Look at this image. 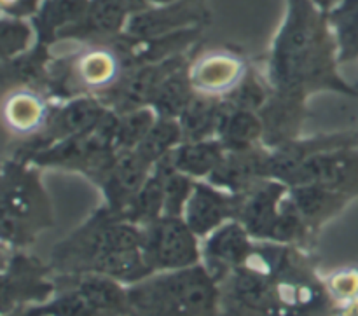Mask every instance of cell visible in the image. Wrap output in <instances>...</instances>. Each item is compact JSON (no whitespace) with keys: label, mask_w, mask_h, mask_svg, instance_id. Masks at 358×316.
Wrapping results in <instances>:
<instances>
[{"label":"cell","mask_w":358,"mask_h":316,"mask_svg":"<svg viewBox=\"0 0 358 316\" xmlns=\"http://www.w3.org/2000/svg\"><path fill=\"white\" fill-rule=\"evenodd\" d=\"M55 294V271L51 266L17 250H10V255L3 250L2 316L48 303Z\"/></svg>","instance_id":"cell-7"},{"label":"cell","mask_w":358,"mask_h":316,"mask_svg":"<svg viewBox=\"0 0 358 316\" xmlns=\"http://www.w3.org/2000/svg\"><path fill=\"white\" fill-rule=\"evenodd\" d=\"M357 145H358V131H357Z\"/></svg>","instance_id":"cell-35"},{"label":"cell","mask_w":358,"mask_h":316,"mask_svg":"<svg viewBox=\"0 0 358 316\" xmlns=\"http://www.w3.org/2000/svg\"><path fill=\"white\" fill-rule=\"evenodd\" d=\"M128 316H222L220 289L201 264L128 287Z\"/></svg>","instance_id":"cell-4"},{"label":"cell","mask_w":358,"mask_h":316,"mask_svg":"<svg viewBox=\"0 0 358 316\" xmlns=\"http://www.w3.org/2000/svg\"><path fill=\"white\" fill-rule=\"evenodd\" d=\"M56 294L44 304L28 306L3 316H108L98 310L65 275H55Z\"/></svg>","instance_id":"cell-18"},{"label":"cell","mask_w":358,"mask_h":316,"mask_svg":"<svg viewBox=\"0 0 358 316\" xmlns=\"http://www.w3.org/2000/svg\"><path fill=\"white\" fill-rule=\"evenodd\" d=\"M90 3L86 0H51L42 10V27L45 31H55L63 27H76L86 14Z\"/></svg>","instance_id":"cell-29"},{"label":"cell","mask_w":358,"mask_h":316,"mask_svg":"<svg viewBox=\"0 0 358 316\" xmlns=\"http://www.w3.org/2000/svg\"><path fill=\"white\" fill-rule=\"evenodd\" d=\"M55 224L49 198L37 170L17 159L3 161L2 170V241L10 250H21L35 241L41 231Z\"/></svg>","instance_id":"cell-5"},{"label":"cell","mask_w":358,"mask_h":316,"mask_svg":"<svg viewBox=\"0 0 358 316\" xmlns=\"http://www.w3.org/2000/svg\"><path fill=\"white\" fill-rule=\"evenodd\" d=\"M2 55L9 59L10 56H16L17 52L27 48L30 41V28L17 20H3L2 21Z\"/></svg>","instance_id":"cell-31"},{"label":"cell","mask_w":358,"mask_h":316,"mask_svg":"<svg viewBox=\"0 0 358 316\" xmlns=\"http://www.w3.org/2000/svg\"><path fill=\"white\" fill-rule=\"evenodd\" d=\"M268 147L259 145L241 152H227L208 182L233 194H245L268 178Z\"/></svg>","instance_id":"cell-16"},{"label":"cell","mask_w":358,"mask_h":316,"mask_svg":"<svg viewBox=\"0 0 358 316\" xmlns=\"http://www.w3.org/2000/svg\"><path fill=\"white\" fill-rule=\"evenodd\" d=\"M152 2H159V3H168V2H171V0H152Z\"/></svg>","instance_id":"cell-34"},{"label":"cell","mask_w":358,"mask_h":316,"mask_svg":"<svg viewBox=\"0 0 358 316\" xmlns=\"http://www.w3.org/2000/svg\"><path fill=\"white\" fill-rule=\"evenodd\" d=\"M324 287L327 290L332 306L350 303L358 297V268H341L329 273L324 278Z\"/></svg>","instance_id":"cell-30"},{"label":"cell","mask_w":358,"mask_h":316,"mask_svg":"<svg viewBox=\"0 0 358 316\" xmlns=\"http://www.w3.org/2000/svg\"><path fill=\"white\" fill-rule=\"evenodd\" d=\"M227 150L219 138L199 140V142H182L170 159L175 170L191 178H210L213 171L220 166Z\"/></svg>","instance_id":"cell-20"},{"label":"cell","mask_w":358,"mask_h":316,"mask_svg":"<svg viewBox=\"0 0 358 316\" xmlns=\"http://www.w3.org/2000/svg\"><path fill=\"white\" fill-rule=\"evenodd\" d=\"M289 196L311 233L338 215L352 201L348 196L318 187V185H294V187H289Z\"/></svg>","instance_id":"cell-17"},{"label":"cell","mask_w":358,"mask_h":316,"mask_svg":"<svg viewBox=\"0 0 358 316\" xmlns=\"http://www.w3.org/2000/svg\"><path fill=\"white\" fill-rule=\"evenodd\" d=\"M219 289L222 316H332L334 310L324 278L294 245L255 241Z\"/></svg>","instance_id":"cell-1"},{"label":"cell","mask_w":358,"mask_h":316,"mask_svg":"<svg viewBox=\"0 0 358 316\" xmlns=\"http://www.w3.org/2000/svg\"><path fill=\"white\" fill-rule=\"evenodd\" d=\"M336 37L341 49V62L358 58V0H345L331 14Z\"/></svg>","instance_id":"cell-28"},{"label":"cell","mask_w":358,"mask_h":316,"mask_svg":"<svg viewBox=\"0 0 358 316\" xmlns=\"http://www.w3.org/2000/svg\"><path fill=\"white\" fill-rule=\"evenodd\" d=\"M157 117L152 107H143L138 110L128 112V114L119 115L117 129H115L114 147L117 152H131L142 143L147 133L156 124Z\"/></svg>","instance_id":"cell-25"},{"label":"cell","mask_w":358,"mask_h":316,"mask_svg":"<svg viewBox=\"0 0 358 316\" xmlns=\"http://www.w3.org/2000/svg\"><path fill=\"white\" fill-rule=\"evenodd\" d=\"M222 100L198 96L191 101L184 114L178 117L184 133V142L217 138L220 117H222Z\"/></svg>","instance_id":"cell-21"},{"label":"cell","mask_w":358,"mask_h":316,"mask_svg":"<svg viewBox=\"0 0 358 316\" xmlns=\"http://www.w3.org/2000/svg\"><path fill=\"white\" fill-rule=\"evenodd\" d=\"M152 173V166L142 159L135 150L119 152L114 166L101 182V191L107 199V208L122 217L129 203L135 199L140 189Z\"/></svg>","instance_id":"cell-15"},{"label":"cell","mask_w":358,"mask_h":316,"mask_svg":"<svg viewBox=\"0 0 358 316\" xmlns=\"http://www.w3.org/2000/svg\"><path fill=\"white\" fill-rule=\"evenodd\" d=\"M332 316H358V297L350 303L338 304L332 310Z\"/></svg>","instance_id":"cell-33"},{"label":"cell","mask_w":358,"mask_h":316,"mask_svg":"<svg viewBox=\"0 0 358 316\" xmlns=\"http://www.w3.org/2000/svg\"><path fill=\"white\" fill-rule=\"evenodd\" d=\"M52 112L55 107L35 87H10L3 94V129L21 143L41 136L49 126Z\"/></svg>","instance_id":"cell-13"},{"label":"cell","mask_w":358,"mask_h":316,"mask_svg":"<svg viewBox=\"0 0 358 316\" xmlns=\"http://www.w3.org/2000/svg\"><path fill=\"white\" fill-rule=\"evenodd\" d=\"M287 185H318L352 199L358 198V145L313 154L292 175Z\"/></svg>","instance_id":"cell-8"},{"label":"cell","mask_w":358,"mask_h":316,"mask_svg":"<svg viewBox=\"0 0 358 316\" xmlns=\"http://www.w3.org/2000/svg\"><path fill=\"white\" fill-rule=\"evenodd\" d=\"M164 215V170L161 164L152 168V173L147 178L143 187L135 196L128 208L122 213V219L135 226L143 227Z\"/></svg>","instance_id":"cell-22"},{"label":"cell","mask_w":358,"mask_h":316,"mask_svg":"<svg viewBox=\"0 0 358 316\" xmlns=\"http://www.w3.org/2000/svg\"><path fill=\"white\" fill-rule=\"evenodd\" d=\"M255 248V240L238 220L224 224L205 238L201 247V266L217 282H224L234 269L243 266Z\"/></svg>","instance_id":"cell-12"},{"label":"cell","mask_w":358,"mask_h":316,"mask_svg":"<svg viewBox=\"0 0 358 316\" xmlns=\"http://www.w3.org/2000/svg\"><path fill=\"white\" fill-rule=\"evenodd\" d=\"M2 7L6 13L17 17L34 13L35 7H37V0H2Z\"/></svg>","instance_id":"cell-32"},{"label":"cell","mask_w":358,"mask_h":316,"mask_svg":"<svg viewBox=\"0 0 358 316\" xmlns=\"http://www.w3.org/2000/svg\"><path fill=\"white\" fill-rule=\"evenodd\" d=\"M142 252L152 275L201 264L199 238L182 217H159L142 227Z\"/></svg>","instance_id":"cell-6"},{"label":"cell","mask_w":358,"mask_h":316,"mask_svg":"<svg viewBox=\"0 0 358 316\" xmlns=\"http://www.w3.org/2000/svg\"><path fill=\"white\" fill-rule=\"evenodd\" d=\"M164 170V215L184 217L185 206L194 191L196 180L175 170L168 154L159 163Z\"/></svg>","instance_id":"cell-26"},{"label":"cell","mask_w":358,"mask_h":316,"mask_svg":"<svg viewBox=\"0 0 358 316\" xmlns=\"http://www.w3.org/2000/svg\"><path fill=\"white\" fill-rule=\"evenodd\" d=\"M142 227L105 208L55 245V275H101L131 287L152 276L142 252Z\"/></svg>","instance_id":"cell-2"},{"label":"cell","mask_w":358,"mask_h":316,"mask_svg":"<svg viewBox=\"0 0 358 316\" xmlns=\"http://www.w3.org/2000/svg\"><path fill=\"white\" fill-rule=\"evenodd\" d=\"M122 73L121 55L103 44L87 45L70 63V82L84 96H105L121 84Z\"/></svg>","instance_id":"cell-9"},{"label":"cell","mask_w":358,"mask_h":316,"mask_svg":"<svg viewBox=\"0 0 358 316\" xmlns=\"http://www.w3.org/2000/svg\"><path fill=\"white\" fill-rule=\"evenodd\" d=\"M247 65L238 55L224 49L203 52L189 69L192 89L198 96L222 98L229 96L247 79Z\"/></svg>","instance_id":"cell-11"},{"label":"cell","mask_w":358,"mask_h":316,"mask_svg":"<svg viewBox=\"0 0 358 316\" xmlns=\"http://www.w3.org/2000/svg\"><path fill=\"white\" fill-rule=\"evenodd\" d=\"M287 196L289 185L283 182L271 178L259 182L254 189L245 192L238 222L243 224L255 241H271L282 219Z\"/></svg>","instance_id":"cell-14"},{"label":"cell","mask_w":358,"mask_h":316,"mask_svg":"<svg viewBox=\"0 0 358 316\" xmlns=\"http://www.w3.org/2000/svg\"><path fill=\"white\" fill-rule=\"evenodd\" d=\"M271 80L275 84V94L271 96L301 107H304L306 94L325 87L353 96L358 94L357 89L336 77L331 45L306 0L292 2V14L273 56Z\"/></svg>","instance_id":"cell-3"},{"label":"cell","mask_w":358,"mask_h":316,"mask_svg":"<svg viewBox=\"0 0 358 316\" xmlns=\"http://www.w3.org/2000/svg\"><path fill=\"white\" fill-rule=\"evenodd\" d=\"M222 117H220L217 138L227 152L250 150L264 142V124L259 112L229 108L222 101Z\"/></svg>","instance_id":"cell-19"},{"label":"cell","mask_w":358,"mask_h":316,"mask_svg":"<svg viewBox=\"0 0 358 316\" xmlns=\"http://www.w3.org/2000/svg\"><path fill=\"white\" fill-rule=\"evenodd\" d=\"M194 98L196 93L192 89L189 72L182 73L180 70H173L159 84L152 101H150V107L156 110L159 117L178 119Z\"/></svg>","instance_id":"cell-23"},{"label":"cell","mask_w":358,"mask_h":316,"mask_svg":"<svg viewBox=\"0 0 358 316\" xmlns=\"http://www.w3.org/2000/svg\"><path fill=\"white\" fill-rule=\"evenodd\" d=\"M126 10L117 0H91L77 30L93 34H115L124 23Z\"/></svg>","instance_id":"cell-27"},{"label":"cell","mask_w":358,"mask_h":316,"mask_svg":"<svg viewBox=\"0 0 358 316\" xmlns=\"http://www.w3.org/2000/svg\"><path fill=\"white\" fill-rule=\"evenodd\" d=\"M245 194H233L210 182H196L182 219L198 238H206L231 220L240 219Z\"/></svg>","instance_id":"cell-10"},{"label":"cell","mask_w":358,"mask_h":316,"mask_svg":"<svg viewBox=\"0 0 358 316\" xmlns=\"http://www.w3.org/2000/svg\"><path fill=\"white\" fill-rule=\"evenodd\" d=\"M182 142H184V133H182L178 119L157 117L156 124L147 133L142 143L136 147L135 152L154 168L168 154L173 152Z\"/></svg>","instance_id":"cell-24"}]
</instances>
